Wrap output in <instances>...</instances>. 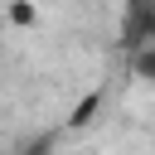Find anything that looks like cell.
Masks as SVG:
<instances>
[{
    "mask_svg": "<svg viewBox=\"0 0 155 155\" xmlns=\"http://www.w3.org/2000/svg\"><path fill=\"white\" fill-rule=\"evenodd\" d=\"M121 44H126V53L155 44V0H126V15H121Z\"/></svg>",
    "mask_w": 155,
    "mask_h": 155,
    "instance_id": "1",
    "label": "cell"
},
{
    "mask_svg": "<svg viewBox=\"0 0 155 155\" xmlns=\"http://www.w3.org/2000/svg\"><path fill=\"white\" fill-rule=\"evenodd\" d=\"M5 24L10 29H39V0H5Z\"/></svg>",
    "mask_w": 155,
    "mask_h": 155,
    "instance_id": "2",
    "label": "cell"
},
{
    "mask_svg": "<svg viewBox=\"0 0 155 155\" xmlns=\"http://www.w3.org/2000/svg\"><path fill=\"white\" fill-rule=\"evenodd\" d=\"M102 111V92H87L82 102H73V111H68V126L78 131V126H92V116Z\"/></svg>",
    "mask_w": 155,
    "mask_h": 155,
    "instance_id": "3",
    "label": "cell"
},
{
    "mask_svg": "<svg viewBox=\"0 0 155 155\" xmlns=\"http://www.w3.org/2000/svg\"><path fill=\"white\" fill-rule=\"evenodd\" d=\"M131 78L155 82V44H145V48H136V53H131Z\"/></svg>",
    "mask_w": 155,
    "mask_h": 155,
    "instance_id": "4",
    "label": "cell"
},
{
    "mask_svg": "<svg viewBox=\"0 0 155 155\" xmlns=\"http://www.w3.org/2000/svg\"><path fill=\"white\" fill-rule=\"evenodd\" d=\"M19 155H53V136H34V140H24Z\"/></svg>",
    "mask_w": 155,
    "mask_h": 155,
    "instance_id": "5",
    "label": "cell"
}]
</instances>
